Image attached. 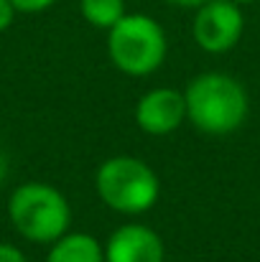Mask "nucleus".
Here are the masks:
<instances>
[{
  "label": "nucleus",
  "mask_w": 260,
  "mask_h": 262,
  "mask_svg": "<svg viewBox=\"0 0 260 262\" xmlns=\"http://www.w3.org/2000/svg\"><path fill=\"white\" fill-rule=\"evenodd\" d=\"M186 120L204 135L222 138L235 133L248 117L245 87L222 72H207L194 77L184 89Z\"/></svg>",
  "instance_id": "nucleus-1"
},
{
  "label": "nucleus",
  "mask_w": 260,
  "mask_h": 262,
  "mask_svg": "<svg viewBox=\"0 0 260 262\" xmlns=\"http://www.w3.org/2000/svg\"><path fill=\"white\" fill-rule=\"evenodd\" d=\"M8 216L23 239L33 245H54L69 232L72 206L56 186L28 181L10 193Z\"/></svg>",
  "instance_id": "nucleus-2"
},
{
  "label": "nucleus",
  "mask_w": 260,
  "mask_h": 262,
  "mask_svg": "<svg viewBox=\"0 0 260 262\" xmlns=\"http://www.w3.org/2000/svg\"><path fill=\"white\" fill-rule=\"evenodd\" d=\"M94 188L105 206L128 216L151 211L161 196V181L156 171L133 156L107 158L94 173Z\"/></svg>",
  "instance_id": "nucleus-3"
},
{
  "label": "nucleus",
  "mask_w": 260,
  "mask_h": 262,
  "mask_svg": "<svg viewBox=\"0 0 260 262\" xmlns=\"http://www.w3.org/2000/svg\"><path fill=\"white\" fill-rule=\"evenodd\" d=\"M107 51L117 72L128 77H148L166 61V31L151 15L125 13L110 28Z\"/></svg>",
  "instance_id": "nucleus-4"
},
{
  "label": "nucleus",
  "mask_w": 260,
  "mask_h": 262,
  "mask_svg": "<svg viewBox=\"0 0 260 262\" xmlns=\"http://www.w3.org/2000/svg\"><path fill=\"white\" fill-rule=\"evenodd\" d=\"M245 28V18L237 3L232 0H207L196 8L194 15V41L209 54L230 51Z\"/></svg>",
  "instance_id": "nucleus-5"
},
{
  "label": "nucleus",
  "mask_w": 260,
  "mask_h": 262,
  "mask_svg": "<svg viewBox=\"0 0 260 262\" xmlns=\"http://www.w3.org/2000/svg\"><path fill=\"white\" fill-rule=\"evenodd\" d=\"M135 125L153 138H164L176 133L186 120L184 92L173 87H156L146 92L135 104Z\"/></svg>",
  "instance_id": "nucleus-6"
},
{
  "label": "nucleus",
  "mask_w": 260,
  "mask_h": 262,
  "mask_svg": "<svg viewBox=\"0 0 260 262\" xmlns=\"http://www.w3.org/2000/svg\"><path fill=\"white\" fill-rule=\"evenodd\" d=\"M105 262H166V247L156 229L130 222L107 237Z\"/></svg>",
  "instance_id": "nucleus-7"
},
{
  "label": "nucleus",
  "mask_w": 260,
  "mask_h": 262,
  "mask_svg": "<svg viewBox=\"0 0 260 262\" xmlns=\"http://www.w3.org/2000/svg\"><path fill=\"white\" fill-rule=\"evenodd\" d=\"M46 262H105V247L87 232H67L51 245Z\"/></svg>",
  "instance_id": "nucleus-8"
},
{
  "label": "nucleus",
  "mask_w": 260,
  "mask_h": 262,
  "mask_svg": "<svg viewBox=\"0 0 260 262\" xmlns=\"http://www.w3.org/2000/svg\"><path fill=\"white\" fill-rule=\"evenodd\" d=\"M82 15L89 26L110 31L125 15V0H82Z\"/></svg>",
  "instance_id": "nucleus-9"
},
{
  "label": "nucleus",
  "mask_w": 260,
  "mask_h": 262,
  "mask_svg": "<svg viewBox=\"0 0 260 262\" xmlns=\"http://www.w3.org/2000/svg\"><path fill=\"white\" fill-rule=\"evenodd\" d=\"M10 3L18 13H41V10L51 8L56 0H10Z\"/></svg>",
  "instance_id": "nucleus-10"
},
{
  "label": "nucleus",
  "mask_w": 260,
  "mask_h": 262,
  "mask_svg": "<svg viewBox=\"0 0 260 262\" xmlns=\"http://www.w3.org/2000/svg\"><path fill=\"white\" fill-rule=\"evenodd\" d=\"M0 262H28V260H26V255L15 245L0 242Z\"/></svg>",
  "instance_id": "nucleus-11"
},
{
  "label": "nucleus",
  "mask_w": 260,
  "mask_h": 262,
  "mask_svg": "<svg viewBox=\"0 0 260 262\" xmlns=\"http://www.w3.org/2000/svg\"><path fill=\"white\" fill-rule=\"evenodd\" d=\"M15 13H18V10L13 8V3H10V0H0V33L10 28V23H13Z\"/></svg>",
  "instance_id": "nucleus-12"
},
{
  "label": "nucleus",
  "mask_w": 260,
  "mask_h": 262,
  "mask_svg": "<svg viewBox=\"0 0 260 262\" xmlns=\"http://www.w3.org/2000/svg\"><path fill=\"white\" fill-rule=\"evenodd\" d=\"M166 3L178 5V8H199V5H204L207 0H166Z\"/></svg>",
  "instance_id": "nucleus-13"
},
{
  "label": "nucleus",
  "mask_w": 260,
  "mask_h": 262,
  "mask_svg": "<svg viewBox=\"0 0 260 262\" xmlns=\"http://www.w3.org/2000/svg\"><path fill=\"white\" fill-rule=\"evenodd\" d=\"M232 3H237V5H240V3H255V0H232Z\"/></svg>",
  "instance_id": "nucleus-14"
}]
</instances>
